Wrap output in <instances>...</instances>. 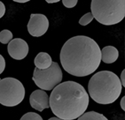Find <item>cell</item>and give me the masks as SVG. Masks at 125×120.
Listing matches in <instances>:
<instances>
[{
  "instance_id": "19",
  "label": "cell",
  "mask_w": 125,
  "mask_h": 120,
  "mask_svg": "<svg viewBox=\"0 0 125 120\" xmlns=\"http://www.w3.org/2000/svg\"><path fill=\"white\" fill-rule=\"evenodd\" d=\"M125 70H123V72H122V74H121V79H120V81H121V84L123 86H125Z\"/></svg>"
},
{
  "instance_id": "3",
  "label": "cell",
  "mask_w": 125,
  "mask_h": 120,
  "mask_svg": "<svg viewBox=\"0 0 125 120\" xmlns=\"http://www.w3.org/2000/svg\"><path fill=\"white\" fill-rule=\"evenodd\" d=\"M123 86L115 73L101 71L91 78L88 91L91 98L99 104H110L119 98Z\"/></svg>"
},
{
  "instance_id": "13",
  "label": "cell",
  "mask_w": 125,
  "mask_h": 120,
  "mask_svg": "<svg viewBox=\"0 0 125 120\" xmlns=\"http://www.w3.org/2000/svg\"><path fill=\"white\" fill-rule=\"evenodd\" d=\"M12 33L7 29L2 30L0 32V43L3 44H7L12 40Z\"/></svg>"
},
{
  "instance_id": "22",
  "label": "cell",
  "mask_w": 125,
  "mask_h": 120,
  "mask_svg": "<svg viewBox=\"0 0 125 120\" xmlns=\"http://www.w3.org/2000/svg\"><path fill=\"white\" fill-rule=\"evenodd\" d=\"M15 2H17V3H26V2H28V0H23V1H19V0H14Z\"/></svg>"
},
{
  "instance_id": "21",
  "label": "cell",
  "mask_w": 125,
  "mask_h": 120,
  "mask_svg": "<svg viewBox=\"0 0 125 120\" xmlns=\"http://www.w3.org/2000/svg\"><path fill=\"white\" fill-rule=\"evenodd\" d=\"M48 120H62V119H60V118H57V117H55V118H49Z\"/></svg>"
},
{
  "instance_id": "9",
  "label": "cell",
  "mask_w": 125,
  "mask_h": 120,
  "mask_svg": "<svg viewBox=\"0 0 125 120\" xmlns=\"http://www.w3.org/2000/svg\"><path fill=\"white\" fill-rule=\"evenodd\" d=\"M29 103L32 108L38 111H43L44 109L50 108L49 96L46 92L42 89H37L32 92L29 96Z\"/></svg>"
},
{
  "instance_id": "16",
  "label": "cell",
  "mask_w": 125,
  "mask_h": 120,
  "mask_svg": "<svg viewBox=\"0 0 125 120\" xmlns=\"http://www.w3.org/2000/svg\"><path fill=\"white\" fill-rule=\"evenodd\" d=\"M77 0H63L62 3L67 8H73L77 5Z\"/></svg>"
},
{
  "instance_id": "23",
  "label": "cell",
  "mask_w": 125,
  "mask_h": 120,
  "mask_svg": "<svg viewBox=\"0 0 125 120\" xmlns=\"http://www.w3.org/2000/svg\"><path fill=\"white\" fill-rule=\"evenodd\" d=\"M59 1H47V3L49 4H53V3H58Z\"/></svg>"
},
{
  "instance_id": "5",
  "label": "cell",
  "mask_w": 125,
  "mask_h": 120,
  "mask_svg": "<svg viewBox=\"0 0 125 120\" xmlns=\"http://www.w3.org/2000/svg\"><path fill=\"white\" fill-rule=\"evenodd\" d=\"M25 97V88L22 83L14 78L0 79V103L6 107H14Z\"/></svg>"
},
{
  "instance_id": "18",
  "label": "cell",
  "mask_w": 125,
  "mask_h": 120,
  "mask_svg": "<svg viewBox=\"0 0 125 120\" xmlns=\"http://www.w3.org/2000/svg\"><path fill=\"white\" fill-rule=\"evenodd\" d=\"M5 6L4 5V3H2L0 1V19L5 15Z\"/></svg>"
},
{
  "instance_id": "12",
  "label": "cell",
  "mask_w": 125,
  "mask_h": 120,
  "mask_svg": "<svg viewBox=\"0 0 125 120\" xmlns=\"http://www.w3.org/2000/svg\"><path fill=\"white\" fill-rule=\"evenodd\" d=\"M78 120H108L104 115L96 111H89L83 113L78 118Z\"/></svg>"
},
{
  "instance_id": "8",
  "label": "cell",
  "mask_w": 125,
  "mask_h": 120,
  "mask_svg": "<svg viewBox=\"0 0 125 120\" xmlns=\"http://www.w3.org/2000/svg\"><path fill=\"white\" fill-rule=\"evenodd\" d=\"M7 51L11 58L21 60L26 58L29 53V45L23 39L15 38L8 43Z\"/></svg>"
},
{
  "instance_id": "20",
  "label": "cell",
  "mask_w": 125,
  "mask_h": 120,
  "mask_svg": "<svg viewBox=\"0 0 125 120\" xmlns=\"http://www.w3.org/2000/svg\"><path fill=\"white\" fill-rule=\"evenodd\" d=\"M121 107L123 109V111H125V96H123L121 100Z\"/></svg>"
},
{
  "instance_id": "11",
  "label": "cell",
  "mask_w": 125,
  "mask_h": 120,
  "mask_svg": "<svg viewBox=\"0 0 125 120\" xmlns=\"http://www.w3.org/2000/svg\"><path fill=\"white\" fill-rule=\"evenodd\" d=\"M34 64L36 65V68L39 70H45L50 67L52 64V57L46 52L38 53L34 60Z\"/></svg>"
},
{
  "instance_id": "4",
  "label": "cell",
  "mask_w": 125,
  "mask_h": 120,
  "mask_svg": "<svg viewBox=\"0 0 125 120\" xmlns=\"http://www.w3.org/2000/svg\"><path fill=\"white\" fill-rule=\"evenodd\" d=\"M91 9L93 19L106 26L117 24L125 17L124 0H92Z\"/></svg>"
},
{
  "instance_id": "17",
  "label": "cell",
  "mask_w": 125,
  "mask_h": 120,
  "mask_svg": "<svg viewBox=\"0 0 125 120\" xmlns=\"http://www.w3.org/2000/svg\"><path fill=\"white\" fill-rule=\"evenodd\" d=\"M5 60L2 55H0V74L5 71Z\"/></svg>"
},
{
  "instance_id": "2",
  "label": "cell",
  "mask_w": 125,
  "mask_h": 120,
  "mask_svg": "<svg viewBox=\"0 0 125 120\" xmlns=\"http://www.w3.org/2000/svg\"><path fill=\"white\" fill-rule=\"evenodd\" d=\"M52 111L62 120H75L82 116L89 105V94L82 85L75 81L60 83L49 98Z\"/></svg>"
},
{
  "instance_id": "15",
  "label": "cell",
  "mask_w": 125,
  "mask_h": 120,
  "mask_svg": "<svg viewBox=\"0 0 125 120\" xmlns=\"http://www.w3.org/2000/svg\"><path fill=\"white\" fill-rule=\"evenodd\" d=\"M20 120H43L42 117L35 112H28L23 115Z\"/></svg>"
},
{
  "instance_id": "6",
  "label": "cell",
  "mask_w": 125,
  "mask_h": 120,
  "mask_svg": "<svg viewBox=\"0 0 125 120\" xmlns=\"http://www.w3.org/2000/svg\"><path fill=\"white\" fill-rule=\"evenodd\" d=\"M62 71L58 63L52 62L48 69L39 70L35 68L33 72V81L42 90H52L62 80Z\"/></svg>"
},
{
  "instance_id": "7",
  "label": "cell",
  "mask_w": 125,
  "mask_h": 120,
  "mask_svg": "<svg viewBox=\"0 0 125 120\" xmlns=\"http://www.w3.org/2000/svg\"><path fill=\"white\" fill-rule=\"evenodd\" d=\"M49 27V20L45 15L32 13L28 23V31L30 35L39 37L45 34Z\"/></svg>"
},
{
  "instance_id": "14",
  "label": "cell",
  "mask_w": 125,
  "mask_h": 120,
  "mask_svg": "<svg viewBox=\"0 0 125 120\" xmlns=\"http://www.w3.org/2000/svg\"><path fill=\"white\" fill-rule=\"evenodd\" d=\"M92 19H93V16H92V12H87L79 19V24L81 26H87L92 21Z\"/></svg>"
},
{
  "instance_id": "1",
  "label": "cell",
  "mask_w": 125,
  "mask_h": 120,
  "mask_svg": "<svg viewBox=\"0 0 125 120\" xmlns=\"http://www.w3.org/2000/svg\"><path fill=\"white\" fill-rule=\"evenodd\" d=\"M100 62V48L88 36L78 35L68 39L60 51L63 69L76 77H85L93 73Z\"/></svg>"
},
{
  "instance_id": "10",
  "label": "cell",
  "mask_w": 125,
  "mask_h": 120,
  "mask_svg": "<svg viewBox=\"0 0 125 120\" xmlns=\"http://www.w3.org/2000/svg\"><path fill=\"white\" fill-rule=\"evenodd\" d=\"M119 51L114 46H106L101 51V60L105 64H113L118 59Z\"/></svg>"
}]
</instances>
